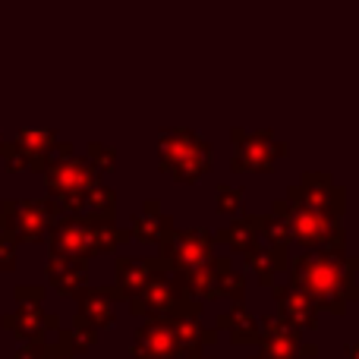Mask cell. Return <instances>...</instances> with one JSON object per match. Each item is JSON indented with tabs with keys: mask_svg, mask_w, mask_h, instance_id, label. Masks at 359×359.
I'll return each instance as SVG.
<instances>
[{
	"mask_svg": "<svg viewBox=\"0 0 359 359\" xmlns=\"http://www.w3.org/2000/svg\"><path fill=\"white\" fill-rule=\"evenodd\" d=\"M67 337H69V344H73V350H88L95 341H98V337H95V328H92V325H88L82 316H76L73 331H69Z\"/></svg>",
	"mask_w": 359,
	"mask_h": 359,
	"instance_id": "cell-25",
	"label": "cell"
},
{
	"mask_svg": "<svg viewBox=\"0 0 359 359\" xmlns=\"http://www.w3.org/2000/svg\"><path fill=\"white\" fill-rule=\"evenodd\" d=\"M174 227H177L174 217L164 215L161 205L151 198V202H145V211H142V215H136V221H133L130 233H133V240H139V243H161Z\"/></svg>",
	"mask_w": 359,
	"mask_h": 359,
	"instance_id": "cell-16",
	"label": "cell"
},
{
	"mask_svg": "<svg viewBox=\"0 0 359 359\" xmlns=\"http://www.w3.org/2000/svg\"><path fill=\"white\" fill-rule=\"evenodd\" d=\"M252 221H255V230H259V240H262V246H284V249H290V243H293V233H290V224L284 221L280 215H252Z\"/></svg>",
	"mask_w": 359,
	"mask_h": 359,
	"instance_id": "cell-20",
	"label": "cell"
},
{
	"mask_svg": "<svg viewBox=\"0 0 359 359\" xmlns=\"http://www.w3.org/2000/svg\"><path fill=\"white\" fill-rule=\"evenodd\" d=\"M217 211L240 217L243 211H246V198H243V189H233V186H221V189H217Z\"/></svg>",
	"mask_w": 359,
	"mask_h": 359,
	"instance_id": "cell-24",
	"label": "cell"
},
{
	"mask_svg": "<svg viewBox=\"0 0 359 359\" xmlns=\"http://www.w3.org/2000/svg\"><path fill=\"white\" fill-rule=\"evenodd\" d=\"M158 259L174 274L198 271V268H205L215 259V233L205 227H189V230L174 227L158 243Z\"/></svg>",
	"mask_w": 359,
	"mask_h": 359,
	"instance_id": "cell-5",
	"label": "cell"
},
{
	"mask_svg": "<svg viewBox=\"0 0 359 359\" xmlns=\"http://www.w3.org/2000/svg\"><path fill=\"white\" fill-rule=\"evenodd\" d=\"M252 359H265V356H262V353H255V356H252Z\"/></svg>",
	"mask_w": 359,
	"mask_h": 359,
	"instance_id": "cell-31",
	"label": "cell"
},
{
	"mask_svg": "<svg viewBox=\"0 0 359 359\" xmlns=\"http://www.w3.org/2000/svg\"><path fill=\"white\" fill-rule=\"evenodd\" d=\"M82 211H86L92 221H114L117 215V196L107 186H92L82 198Z\"/></svg>",
	"mask_w": 359,
	"mask_h": 359,
	"instance_id": "cell-22",
	"label": "cell"
},
{
	"mask_svg": "<svg viewBox=\"0 0 359 359\" xmlns=\"http://www.w3.org/2000/svg\"><path fill=\"white\" fill-rule=\"evenodd\" d=\"M133 240L130 230L117 227L114 221H69L57 224L54 233H50V249L54 255L60 259H92V255H101V252H114L117 246H126Z\"/></svg>",
	"mask_w": 359,
	"mask_h": 359,
	"instance_id": "cell-2",
	"label": "cell"
},
{
	"mask_svg": "<svg viewBox=\"0 0 359 359\" xmlns=\"http://www.w3.org/2000/svg\"><path fill=\"white\" fill-rule=\"evenodd\" d=\"M79 316L86 318L95 331L111 328L117 312H114V299L107 297L104 287H98V290H88V287H86V290L79 293Z\"/></svg>",
	"mask_w": 359,
	"mask_h": 359,
	"instance_id": "cell-19",
	"label": "cell"
},
{
	"mask_svg": "<svg viewBox=\"0 0 359 359\" xmlns=\"http://www.w3.org/2000/svg\"><path fill=\"white\" fill-rule=\"evenodd\" d=\"M284 155V149H271L268 139H246L236 133V161L233 170H271L274 158Z\"/></svg>",
	"mask_w": 359,
	"mask_h": 359,
	"instance_id": "cell-15",
	"label": "cell"
},
{
	"mask_svg": "<svg viewBox=\"0 0 359 359\" xmlns=\"http://www.w3.org/2000/svg\"><path fill=\"white\" fill-rule=\"evenodd\" d=\"M217 299H230L233 306H243V299H246V274L236 271L233 265L224 268L217 274Z\"/></svg>",
	"mask_w": 359,
	"mask_h": 359,
	"instance_id": "cell-23",
	"label": "cell"
},
{
	"mask_svg": "<svg viewBox=\"0 0 359 359\" xmlns=\"http://www.w3.org/2000/svg\"><path fill=\"white\" fill-rule=\"evenodd\" d=\"M246 268L255 274L262 287H271L278 274H287L290 268V249L284 246H259L255 252L246 255Z\"/></svg>",
	"mask_w": 359,
	"mask_h": 359,
	"instance_id": "cell-13",
	"label": "cell"
},
{
	"mask_svg": "<svg viewBox=\"0 0 359 359\" xmlns=\"http://www.w3.org/2000/svg\"><path fill=\"white\" fill-rule=\"evenodd\" d=\"M183 359H215V356H205V353H198V356H183Z\"/></svg>",
	"mask_w": 359,
	"mask_h": 359,
	"instance_id": "cell-30",
	"label": "cell"
},
{
	"mask_svg": "<svg viewBox=\"0 0 359 359\" xmlns=\"http://www.w3.org/2000/svg\"><path fill=\"white\" fill-rule=\"evenodd\" d=\"M356 271L359 259L347 252H331V249H316V252L306 249L297 259H290V268H287L290 284H297L318 306V312H328V316H344L347 303L359 299Z\"/></svg>",
	"mask_w": 359,
	"mask_h": 359,
	"instance_id": "cell-1",
	"label": "cell"
},
{
	"mask_svg": "<svg viewBox=\"0 0 359 359\" xmlns=\"http://www.w3.org/2000/svg\"><path fill=\"white\" fill-rule=\"evenodd\" d=\"M208 145L192 139V133H168L161 139V168H168L177 180H198L208 170Z\"/></svg>",
	"mask_w": 359,
	"mask_h": 359,
	"instance_id": "cell-6",
	"label": "cell"
},
{
	"mask_svg": "<svg viewBox=\"0 0 359 359\" xmlns=\"http://www.w3.org/2000/svg\"><path fill=\"white\" fill-rule=\"evenodd\" d=\"M215 243H224L230 252L243 255V259H246L249 252H255V249L262 246V240H259V230H255L252 215H240L233 224L221 227V230L215 233Z\"/></svg>",
	"mask_w": 359,
	"mask_h": 359,
	"instance_id": "cell-17",
	"label": "cell"
},
{
	"mask_svg": "<svg viewBox=\"0 0 359 359\" xmlns=\"http://www.w3.org/2000/svg\"><path fill=\"white\" fill-rule=\"evenodd\" d=\"M287 224H290L293 240L303 249L316 252V249H331V252H347V230H344V221H334V217L322 215L318 208L306 205L299 198L297 186L287 192Z\"/></svg>",
	"mask_w": 359,
	"mask_h": 359,
	"instance_id": "cell-4",
	"label": "cell"
},
{
	"mask_svg": "<svg viewBox=\"0 0 359 359\" xmlns=\"http://www.w3.org/2000/svg\"><path fill=\"white\" fill-rule=\"evenodd\" d=\"M13 259H16V255H13V249H10V246L0 249V268H13Z\"/></svg>",
	"mask_w": 359,
	"mask_h": 359,
	"instance_id": "cell-28",
	"label": "cell"
},
{
	"mask_svg": "<svg viewBox=\"0 0 359 359\" xmlns=\"http://www.w3.org/2000/svg\"><path fill=\"white\" fill-rule=\"evenodd\" d=\"M262 328V356L265 359H299V347H303V334L293 325H287L280 316H268L259 322Z\"/></svg>",
	"mask_w": 359,
	"mask_h": 359,
	"instance_id": "cell-11",
	"label": "cell"
},
{
	"mask_svg": "<svg viewBox=\"0 0 359 359\" xmlns=\"http://www.w3.org/2000/svg\"><path fill=\"white\" fill-rule=\"evenodd\" d=\"M299 198L312 208H318L322 215L334 217V221H344V189L334 186V180L328 174H306L303 177V186H297Z\"/></svg>",
	"mask_w": 359,
	"mask_h": 359,
	"instance_id": "cell-12",
	"label": "cell"
},
{
	"mask_svg": "<svg viewBox=\"0 0 359 359\" xmlns=\"http://www.w3.org/2000/svg\"><path fill=\"white\" fill-rule=\"evenodd\" d=\"M130 359H180V341L170 318H149L136 331Z\"/></svg>",
	"mask_w": 359,
	"mask_h": 359,
	"instance_id": "cell-7",
	"label": "cell"
},
{
	"mask_svg": "<svg viewBox=\"0 0 359 359\" xmlns=\"http://www.w3.org/2000/svg\"><path fill=\"white\" fill-rule=\"evenodd\" d=\"M25 211H19V221H16V236L19 240H41L48 233V217L54 211H44V205L29 202L22 205Z\"/></svg>",
	"mask_w": 359,
	"mask_h": 359,
	"instance_id": "cell-21",
	"label": "cell"
},
{
	"mask_svg": "<svg viewBox=\"0 0 359 359\" xmlns=\"http://www.w3.org/2000/svg\"><path fill=\"white\" fill-rule=\"evenodd\" d=\"M271 293H274V303H278V316L287 325H293L299 334H309V331L318 328V306L297 284H278L274 280Z\"/></svg>",
	"mask_w": 359,
	"mask_h": 359,
	"instance_id": "cell-8",
	"label": "cell"
},
{
	"mask_svg": "<svg viewBox=\"0 0 359 359\" xmlns=\"http://www.w3.org/2000/svg\"><path fill=\"white\" fill-rule=\"evenodd\" d=\"M44 353H48L44 347H29V350H22V353H19V359H44Z\"/></svg>",
	"mask_w": 359,
	"mask_h": 359,
	"instance_id": "cell-27",
	"label": "cell"
},
{
	"mask_svg": "<svg viewBox=\"0 0 359 359\" xmlns=\"http://www.w3.org/2000/svg\"><path fill=\"white\" fill-rule=\"evenodd\" d=\"M126 309L136 318H174V316H202V299L189 297L183 284V274L164 271L155 274L139 293L126 299Z\"/></svg>",
	"mask_w": 359,
	"mask_h": 359,
	"instance_id": "cell-3",
	"label": "cell"
},
{
	"mask_svg": "<svg viewBox=\"0 0 359 359\" xmlns=\"http://www.w3.org/2000/svg\"><path fill=\"white\" fill-rule=\"evenodd\" d=\"M48 274L60 297H79L86 290V262H79V259H60V255H54Z\"/></svg>",
	"mask_w": 359,
	"mask_h": 359,
	"instance_id": "cell-18",
	"label": "cell"
},
{
	"mask_svg": "<svg viewBox=\"0 0 359 359\" xmlns=\"http://www.w3.org/2000/svg\"><path fill=\"white\" fill-rule=\"evenodd\" d=\"M215 331H227V337L236 347H255L262 341V328L243 306H233L230 312H221L215 318Z\"/></svg>",
	"mask_w": 359,
	"mask_h": 359,
	"instance_id": "cell-14",
	"label": "cell"
},
{
	"mask_svg": "<svg viewBox=\"0 0 359 359\" xmlns=\"http://www.w3.org/2000/svg\"><path fill=\"white\" fill-rule=\"evenodd\" d=\"M114 271H117V287H104V290L117 303V299H130L133 293H139L155 274H164L168 268L161 265V259H133V255H123V259H117Z\"/></svg>",
	"mask_w": 359,
	"mask_h": 359,
	"instance_id": "cell-9",
	"label": "cell"
},
{
	"mask_svg": "<svg viewBox=\"0 0 359 359\" xmlns=\"http://www.w3.org/2000/svg\"><path fill=\"white\" fill-rule=\"evenodd\" d=\"M95 186V170L86 161H67L50 174V192L63 198L67 208H82L86 192Z\"/></svg>",
	"mask_w": 359,
	"mask_h": 359,
	"instance_id": "cell-10",
	"label": "cell"
},
{
	"mask_svg": "<svg viewBox=\"0 0 359 359\" xmlns=\"http://www.w3.org/2000/svg\"><path fill=\"white\" fill-rule=\"evenodd\" d=\"M44 359H73V344H69V337L60 334V344H57L54 350H48Z\"/></svg>",
	"mask_w": 359,
	"mask_h": 359,
	"instance_id": "cell-26",
	"label": "cell"
},
{
	"mask_svg": "<svg viewBox=\"0 0 359 359\" xmlns=\"http://www.w3.org/2000/svg\"><path fill=\"white\" fill-rule=\"evenodd\" d=\"M344 353H347V359H359V341L347 344V347H344Z\"/></svg>",
	"mask_w": 359,
	"mask_h": 359,
	"instance_id": "cell-29",
	"label": "cell"
}]
</instances>
